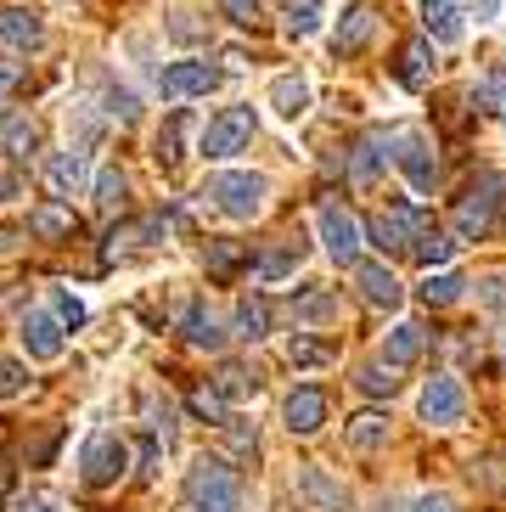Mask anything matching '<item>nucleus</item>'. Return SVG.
<instances>
[{"label":"nucleus","instance_id":"obj_40","mask_svg":"<svg viewBox=\"0 0 506 512\" xmlns=\"http://www.w3.org/2000/svg\"><path fill=\"white\" fill-rule=\"evenodd\" d=\"M293 265H298V242H287V248L259 259V276H265V282H282V276H293Z\"/></svg>","mask_w":506,"mask_h":512},{"label":"nucleus","instance_id":"obj_32","mask_svg":"<svg viewBox=\"0 0 506 512\" xmlns=\"http://www.w3.org/2000/svg\"><path fill=\"white\" fill-rule=\"evenodd\" d=\"M186 406H192V417H203V422H214V428H225V422H231V400H225L220 389H192L186 394Z\"/></svg>","mask_w":506,"mask_h":512},{"label":"nucleus","instance_id":"obj_5","mask_svg":"<svg viewBox=\"0 0 506 512\" xmlns=\"http://www.w3.org/2000/svg\"><path fill=\"white\" fill-rule=\"evenodd\" d=\"M130 467V445L119 434H90L85 451H79V479L90 490H107V484H119V473Z\"/></svg>","mask_w":506,"mask_h":512},{"label":"nucleus","instance_id":"obj_51","mask_svg":"<svg viewBox=\"0 0 506 512\" xmlns=\"http://www.w3.org/2000/svg\"><path fill=\"white\" fill-rule=\"evenodd\" d=\"M473 6H478V17H495V12H501V0H473Z\"/></svg>","mask_w":506,"mask_h":512},{"label":"nucleus","instance_id":"obj_26","mask_svg":"<svg viewBox=\"0 0 506 512\" xmlns=\"http://www.w3.org/2000/svg\"><path fill=\"white\" fill-rule=\"evenodd\" d=\"M411 254L428 265V271H445L450 259H456V237L450 231H433V226H422L417 231V242H411Z\"/></svg>","mask_w":506,"mask_h":512},{"label":"nucleus","instance_id":"obj_35","mask_svg":"<svg viewBox=\"0 0 506 512\" xmlns=\"http://www.w3.org/2000/svg\"><path fill=\"white\" fill-rule=\"evenodd\" d=\"M287 12V34H315L321 29V0H282Z\"/></svg>","mask_w":506,"mask_h":512},{"label":"nucleus","instance_id":"obj_33","mask_svg":"<svg viewBox=\"0 0 506 512\" xmlns=\"http://www.w3.org/2000/svg\"><path fill=\"white\" fill-rule=\"evenodd\" d=\"M293 316H298V321H332V316H338V299H332L327 287L293 293Z\"/></svg>","mask_w":506,"mask_h":512},{"label":"nucleus","instance_id":"obj_9","mask_svg":"<svg viewBox=\"0 0 506 512\" xmlns=\"http://www.w3.org/2000/svg\"><path fill=\"white\" fill-rule=\"evenodd\" d=\"M293 490H298V512H349V490L327 467H298Z\"/></svg>","mask_w":506,"mask_h":512},{"label":"nucleus","instance_id":"obj_21","mask_svg":"<svg viewBox=\"0 0 506 512\" xmlns=\"http://www.w3.org/2000/svg\"><path fill=\"white\" fill-rule=\"evenodd\" d=\"M180 338L192 349H225V327L214 316L209 304H186V316H180Z\"/></svg>","mask_w":506,"mask_h":512},{"label":"nucleus","instance_id":"obj_25","mask_svg":"<svg viewBox=\"0 0 506 512\" xmlns=\"http://www.w3.org/2000/svg\"><path fill=\"white\" fill-rule=\"evenodd\" d=\"M422 344H428V332H422L417 321H400V327L388 332V344H383V366H394V372L411 366L422 355Z\"/></svg>","mask_w":506,"mask_h":512},{"label":"nucleus","instance_id":"obj_29","mask_svg":"<svg viewBox=\"0 0 506 512\" xmlns=\"http://www.w3.org/2000/svg\"><path fill=\"white\" fill-rule=\"evenodd\" d=\"M270 107H276L282 119H298V113L310 107V85H304L298 74H282L276 85H270Z\"/></svg>","mask_w":506,"mask_h":512},{"label":"nucleus","instance_id":"obj_23","mask_svg":"<svg viewBox=\"0 0 506 512\" xmlns=\"http://www.w3.org/2000/svg\"><path fill=\"white\" fill-rule=\"evenodd\" d=\"M45 186H51V192L57 197H74L79 186H85V152H51V158H45Z\"/></svg>","mask_w":506,"mask_h":512},{"label":"nucleus","instance_id":"obj_7","mask_svg":"<svg viewBox=\"0 0 506 512\" xmlns=\"http://www.w3.org/2000/svg\"><path fill=\"white\" fill-rule=\"evenodd\" d=\"M321 242H327V254L338 259V265H360L366 231H360V220L343 209V203H327V209H321Z\"/></svg>","mask_w":506,"mask_h":512},{"label":"nucleus","instance_id":"obj_8","mask_svg":"<svg viewBox=\"0 0 506 512\" xmlns=\"http://www.w3.org/2000/svg\"><path fill=\"white\" fill-rule=\"evenodd\" d=\"M467 417V389L456 383L450 372L428 377V389H422V422H433V428H456V422Z\"/></svg>","mask_w":506,"mask_h":512},{"label":"nucleus","instance_id":"obj_34","mask_svg":"<svg viewBox=\"0 0 506 512\" xmlns=\"http://www.w3.org/2000/svg\"><path fill=\"white\" fill-rule=\"evenodd\" d=\"M214 389H220L225 400H237V394H253V389H259V372H248V366H237V361H225V366H220V377H214Z\"/></svg>","mask_w":506,"mask_h":512},{"label":"nucleus","instance_id":"obj_18","mask_svg":"<svg viewBox=\"0 0 506 512\" xmlns=\"http://www.w3.org/2000/svg\"><path fill=\"white\" fill-rule=\"evenodd\" d=\"M23 349H29L34 361H57L62 355V321L45 316V310H29V316H23Z\"/></svg>","mask_w":506,"mask_h":512},{"label":"nucleus","instance_id":"obj_44","mask_svg":"<svg viewBox=\"0 0 506 512\" xmlns=\"http://www.w3.org/2000/svg\"><path fill=\"white\" fill-rule=\"evenodd\" d=\"M135 113H141V102H135V91H119V85H113V91H107V119L130 124Z\"/></svg>","mask_w":506,"mask_h":512},{"label":"nucleus","instance_id":"obj_10","mask_svg":"<svg viewBox=\"0 0 506 512\" xmlns=\"http://www.w3.org/2000/svg\"><path fill=\"white\" fill-rule=\"evenodd\" d=\"M158 91H164L169 102L209 96V91H220V68H209V62H169L164 74H158Z\"/></svg>","mask_w":506,"mask_h":512},{"label":"nucleus","instance_id":"obj_48","mask_svg":"<svg viewBox=\"0 0 506 512\" xmlns=\"http://www.w3.org/2000/svg\"><path fill=\"white\" fill-rule=\"evenodd\" d=\"M17 512H62L57 501H45V496H29V501H17Z\"/></svg>","mask_w":506,"mask_h":512},{"label":"nucleus","instance_id":"obj_12","mask_svg":"<svg viewBox=\"0 0 506 512\" xmlns=\"http://www.w3.org/2000/svg\"><path fill=\"white\" fill-rule=\"evenodd\" d=\"M0 152H6V164H29L40 152V124L23 107H0Z\"/></svg>","mask_w":506,"mask_h":512},{"label":"nucleus","instance_id":"obj_47","mask_svg":"<svg viewBox=\"0 0 506 512\" xmlns=\"http://www.w3.org/2000/svg\"><path fill=\"white\" fill-rule=\"evenodd\" d=\"M141 479H158V445H141Z\"/></svg>","mask_w":506,"mask_h":512},{"label":"nucleus","instance_id":"obj_42","mask_svg":"<svg viewBox=\"0 0 506 512\" xmlns=\"http://www.w3.org/2000/svg\"><path fill=\"white\" fill-rule=\"evenodd\" d=\"M29 389V366L23 361H0V400H12V394Z\"/></svg>","mask_w":506,"mask_h":512},{"label":"nucleus","instance_id":"obj_19","mask_svg":"<svg viewBox=\"0 0 506 512\" xmlns=\"http://www.w3.org/2000/svg\"><path fill=\"white\" fill-rule=\"evenodd\" d=\"M186 136H192V113L186 107H175L164 124H158V136H152V158L164 169H175L180 158H186Z\"/></svg>","mask_w":506,"mask_h":512},{"label":"nucleus","instance_id":"obj_1","mask_svg":"<svg viewBox=\"0 0 506 512\" xmlns=\"http://www.w3.org/2000/svg\"><path fill=\"white\" fill-rule=\"evenodd\" d=\"M180 507L186 512H242V484L237 467L225 456H197L180 484Z\"/></svg>","mask_w":506,"mask_h":512},{"label":"nucleus","instance_id":"obj_3","mask_svg":"<svg viewBox=\"0 0 506 512\" xmlns=\"http://www.w3.org/2000/svg\"><path fill=\"white\" fill-rule=\"evenodd\" d=\"M209 197L225 220H253V214L265 209V181L253 169H225V175L209 181Z\"/></svg>","mask_w":506,"mask_h":512},{"label":"nucleus","instance_id":"obj_24","mask_svg":"<svg viewBox=\"0 0 506 512\" xmlns=\"http://www.w3.org/2000/svg\"><path fill=\"white\" fill-rule=\"evenodd\" d=\"M394 79H400L405 91H428V79H433V40H411V46L400 51V62H394Z\"/></svg>","mask_w":506,"mask_h":512},{"label":"nucleus","instance_id":"obj_49","mask_svg":"<svg viewBox=\"0 0 506 512\" xmlns=\"http://www.w3.org/2000/svg\"><path fill=\"white\" fill-rule=\"evenodd\" d=\"M417 512H456V507H450V496H422Z\"/></svg>","mask_w":506,"mask_h":512},{"label":"nucleus","instance_id":"obj_41","mask_svg":"<svg viewBox=\"0 0 506 512\" xmlns=\"http://www.w3.org/2000/svg\"><path fill=\"white\" fill-rule=\"evenodd\" d=\"M478 102L490 107L495 119H506V68H490V74H484V91H478Z\"/></svg>","mask_w":506,"mask_h":512},{"label":"nucleus","instance_id":"obj_16","mask_svg":"<svg viewBox=\"0 0 506 512\" xmlns=\"http://www.w3.org/2000/svg\"><path fill=\"white\" fill-rule=\"evenodd\" d=\"M388 158H394V141H388V130L360 136L355 147H349V181H355V186H372L377 175H383Z\"/></svg>","mask_w":506,"mask_h":512},{"label":"nucleus","instance_id":"obj_11","mask_svg":"<svg viewBox=\"0 0 506 512\" xmlns=\"http://www.w3.org/2000/svg\"><path fill=\"white\" fill-rule=\"evenodd\" d=\"M394 164L405 169V181L417 186V192H433V181H439V158H433L428 136H417V130L394 136Z\"/></svg>","mask_w":506,"mask_h":512},{"label":"nucleus","instance_id":"obj_45","mask_svg":"<svg viewBox=\"0 0 506 512\" xmlns=\"http://www.w3.org/2000/svg\"><path fill=\"white\" fill-rule=\"evenodd\" d=\"M51 304H57V321H62V327H85V304H79L74 293H62V287H57V293H51Z\"/></svg>","mask_w":506,"mask_h":512},{"label":"nucleus","instance_id":"obj_27","mask_svg":"<svg viewBox=\"0 0 506 512\" xmlns=\"http://www.w3.org/2000/svg\"><path fill=\"white\" fill-rule=\"evenodd\" d=\"M270 332V304L265 299H242L237 316H231V338H242V344H259Z\"/></svg>","mask_w":506,"mask_h":512},{"label":"nucleus","instance_id":"obj_30","mask_svg":"<svg viewBox=\"0 0 506 512\" xmlns=\"http://www.w3.org/2000/svg\"><path fill=\"white\" fill-rule=\"evenodd\" d=\"M203 265H209V282H231V276L248 265V254H242V242H209V254H203Z\"/></svg>","mask_w":506,"mask_h":512},{"label":"nucleus","instance_id":"obj_36","mask_svg":"<svg viewBox=\"0 0 506 512\" xmlns=\"http://www.w3.org/2000/svg\"><path fill=\"white\" fill-rule=\"evenodd\" d=\"M225 434V451L231 456H242V462H253V451H259V434H253V422H242V417H231L220 428Z\"/></svg>","mask_w":506,"mask_h":512},{"label":"nucleus","instance_id":"obj_39","mask_svg":"<svg viewBox=\"0 0 506 512\" xmlns=\"http://www.w3.org/2000/svg\"><path fill=\"white\" fill-rule=\"evenodd\" d=\"M462 276H456V271H433L428 276V287H422V299H428V304H456V299H462Z\"/></svg>","mask_w":506,"mask_h":512},{"label":"nucleus","instance_id":"obj_38","mask_svg":"<svg viewBox=\"0 0 506 512\" xmlns=\"http://www.w3.org/2000/svg\"><path fill=\"white\" fill-rule=\"evenodd\" d=\"M360 394H372V400H388V394L400 389V377H394V366H360Z\"/></svg>","mask_w":506,"mask_h":512},{"label":"nucleus","instance_id":"obj_6","mask_svg":"<svg viewBox=\"0 0 506 512\" xmlns=\"http://www.w3.org/2000/svg\"><path fill=\"white\" fill-rule=\"evenodd\" d=\"M422 231V214L411 203H394V209L372 214V226H366V242H377L383 254H411V242Z\"/></svg>","mask_w":506,"mask_h":512},{"label":"nucleus","instance_id":"obj_22","mask_svg":"<svg viewBox=\"0 0 506 512\" xmlns=\"http://www.w3.org/2000/svg\"><path fill=\"white\" fill-rule=\"evenodd\" d=\"M422 29L433 46H456L462 40V6L456 0H422Z\"/></svg>","mask_w":506,"mask_h":512},{"label":"nucleus","instance_id":"obj_37","mask_svg":"<svg viewBox=\"0 0 506 512\" xmlns=\"http://www.w3.org/2000/svg\"><path fill=\"white\" fill-rule=\"evenodd\" d=\"M287 361H293V366H327L332 349L321 344V338H310V332H298L293 344H287Z\"/></svg>","mask_w":506,"mask_h":512},{"label":"nucleus","instance_id":"obj_14","mask_svg":"<svg viewBox=\"0 0 506 512\" xmlns=\"http://www.w3.org/2000/svg\"><path fill=\"white\" fill-rule=\"evenodd\" d=\"M282 422H287V434H298V439H310V434H321L327 428V394L321 389H293L287 394V406H282Z\"/></svg>","mask_w":506,"mask_h":512},{"label":"nucleus","instance_id":"obj_2","mask_svg":"<svg viewBox=\"0 0 506 512\" xmlns=\"http://www.w3.org/2000/svg\"><path fill=\"white\" fill-rule=\"evenodd\" d=\"M506 203V169H490V175H478L473 186H467V197L456 203V214H450V237L456 242H478L484 231L495 226V209Z\"/></svg>","mask_w":506,"mask_h":512},{"label":"nucleus","instance_id":"obj_13","mask_svg":"<svg viewBox=\"0 0 506 512\" xmlns=\"http://www.w3.org/2000/svg\"><path fill=\"white\" fill-rule=\"evenodd\" d=\"M0 46L12 51H40L45 46V17L34 12V6H0Z\"/></svg>","mask_w":506,"mask_h":512},{"label":"nucleus","instance_id":"obj_4","mask_svg":"<svg viewBox=\"0 0 506 512\" xmlns=\"http://www.w3.org/2000/svg\"><path fill=\"white\" fill-rule=\"evenodd\" d=\"M253 130H259L253 107H225V113H214V119H209V130L197 136V152L214 158V164H220V158H237V152L253 141Z\"/></svg>","mask_w":506,"mask_h":512},{"label":"nucleus","instance_id":"obj_31","mask_svg":"<svg viewBox=\"0 0 506 512\" xmlns=\"http://www.w3.org/2000/svg\"><path fill=\"white\" fill-rule=\"evenodd\" d=\"M124 203H130V175L107 164L102 175H96V209H102V214H119Z\"/></svg>","mask_w":506,"mask_h":512},{"label":"nucleus","instance_id":"obj_46","mask_svg":"<svg viewBox=\"0 0 506 512\" xmlns=\"http://www.w3.org/2000/svg\"><path fill=\"white\" fill-rule=\"evenodd\" d=\"M17 85H23V68H17V62H0V102H6Z\"/></svg>","mask_w":506,"mask_h":512},{"label":"nucleus","instance_id":"obj_50","mask_svg":"<svg viewBox=\"0 0 506 512\" xmlns=\"http://www.w3.org/2000/svg\"><path fill=\"white\" fill-rule=\"evenodd\" d=\"M6 197H17V169H0V203Z\"/></svg>","mask_w":506,"mask_h":512},{"label":"nucleus","instance_id":"obj_17","mask_svg":"<svg viewBox=\"0 0 506 512\" xmlns=\"http://www.w3.org/2000/svg\"><path fill=\"white\" fill-rule=\"evenodd\" d=\"M355 287H360V299L377 304V310H400V299H405L400 276L388 265H355Z\"/></svg>","mask_w":506,"mask_h":512},{"label":"nucleus","instance_id":"obj_28","mask_svg":"<svg viewBox=\"0 0 506 512\" xmlns=\"http://www.w3.org/2000/svg\"><path fill=\"white\" fill-rule=\"evenodd\" d=\"M388 445V417L383 411H360L349 422V451H383Z\"/></svg>","mask_w":506,"mask_h":512},{"label":"nucleus","instance_id":"obj_20","mask_svg":"<svg viewBox=\"0 0 506 512\" xmlns=\"http://www.w3.org/2000/svg\"><path fill=\"white\" fill-rule=\"evenodd\" d=\"M29 231L40 242H68L79 237V214L68 203H40V209H29Z\"/></svg>","mask_w":506,"mask_h":512},{"label":"nucleus","instance_id":"obj_43","mask_svg":"<svg viewBox=\"0 0 506 512\" xmlns=\"http://www.w3.org/2000/svg\"><path fill=\"white\" fill-rule=\"evenodd\" d=\"M220 12L231 17V23H237V29H259V0H220Z\"/></svg>","mask_w":506,"mask_h":512},{"label":"nucleus","instance_id":"obj_15","mask_svg":"<svg viewBox=\"0 0 506 512\" xmlns=\"http://www.w3.org/2000/svg\"><path fill=\"white\" fill-rule=\"evenodd\" d=\"M372 34H377V12L366 0H360V6H343L338 29H332V51H338V57H360V51L372 46Z\"/></svg>","mask_w":506,"mask_h":512}]
</instances>
